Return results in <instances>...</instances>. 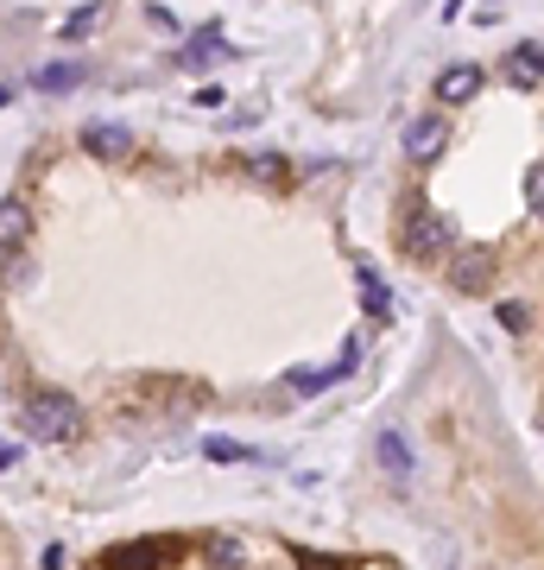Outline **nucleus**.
I'll use <instances>...</instances> for the list:
<instances>
[{"label":"nucleus","mask_w":544,"mask_h":570,"mask_svg":"<svg viewBox=\"0 0 544 570\" xmlns=\"http://www.w3.org/2000/svg\"><path fill=\"white\" fill-rule=\"evenodd\" d=\"M254 178H286V158H279V153H259L254 158Z\"/></svg>","instance_id":"obj_16"},{"label":"nucleus","mask_w":544,"mask_h":570,"mask_svg":"<svg viewBox=\"0 0 544 570\" xmlns=\"http://www.w3.org/2000/svg\"><path fill=\"white\" fill-rule=\"evenodd\" d=\"M443 248H449V222H443L437 209H412V216H406V254L431 260V254H443Z\"/></svg>","instance_id":"obj_2"},{"label":"nucleus","mask_w":544,"mask_h":570,"mask_svg":"<svg viewBox=\"0 0 544 570\" xmlns=\"http://www.w3.org/2000/svg\"><path fill=\"white\" fill-rule=\"evenodd\" d=\"M362 305H367L374 317H387V311H392V292H387V279H380L374 266H362Z\"/></svg>","instance_id":"obj_11"},{"label":"nucleus","mask_w":544,"mask_h":570,"mask_svg":"<svg viewBox=\"0 0 544 570\" xmlns=\"http://www.w3.org/2000/svg\"><path fill=\"white\" fill-rule=\"evenodd\" d=\"M500 324L519 337V330H525V305H500Z\"/></svg>","instance_id":"obj_19"},{"label":"nucleus","mask_w":544,"mask_h":570,"mask_svg":"<svg viewBox=\"0 0 544 570\" xmlns=\"http://www.w3.org/2000/svg\"><path fill=\"white\" fill-rule=\"evenodd\" d=\"M209 558H215V564H234V558H241V545H234V539H209Z\"/></svg>","instance_id":"obj_18"},{"label":"nucleus","mask_w":544,"mask_h":570,"mask_svg":"<svg viewBox=\"0 0 544 570\" xmlns=\"http://www.w3.org/2000/svg\"><path fill=\"white\" fill-rule=\"evenodd\" d=\"M488 279H493L488 254H463V260H456V285H463V292H475V285H488Z\"/></svg>","instance_id":"obj_12"},{"label":"nucleus","mask_w":544,"mask_h":570,"mask_svg":"<svg viewBox=\"0 0 544 570\" xmlns=\"http://www.w3.org/2000/svg\"><path fill=\"white\" fill-rule=\"evenodd\" d=\"M0 229H7V254H20V204H7V216H0Z\"/></svg>","instance_id":"obj_15"},{"label":"nucleus","mask_w":544,"mask_h":570,"mask_svg":"<svg viewBox=\"0 0 544 570\" xmlns=\"http://www.w3.org/2000/svg\"><path fill=\"white\" fill-rule=\"evenodd\" d=\"M507 83H519V89L544 83V45H513V57H507Z\"/></svg>","instance_id":"obj_6"},{"label":"nucleus","mask_w":544,"mask_h":570,"mask_svg":"<svg viewBox=\"0 0 544 570\" xmlns=\"http://www.w3.org/2000/svg\"><path fill=\"white\" fill-rule=\"evenodd\" d=\"M374 450H380V463H387V475H399V482H406V475H412V450H406V438H399V431H380V443H374Z\"/></svg>","instance_id":"obj_8"},{"label":"nucleus","mask_w":544,"mask_h":570,"mask_svg":"<svg viewBox=\"0 0 544 570\" xmlns=\"http://www.w3.org/2000/svg\"><path fill=\"white\" fill-rule=\"evenodd\" d=\"M96 20H102V13H96V7H82V13H70V20H64V39H70V45H77V39H89V32H96Z\"/></svg>","instance_id":"obj_14"},{"label":"nucleus","mask_w":544,"mask_h":570,"mask_svg":"<svg viewBox=\"0 0 544 570\" xmlns=\"http://www.w3.org/2000/svg\"><path fill=\"white\" fill-rule=\"evenodd\" d=\"M203 457L209 463H259L254 443H234V438H203Z\"/></svg>","instance_id":"obj_10"},{"label":"nucleus","mask_w":544,"mask_h":570,"mask_svg":"<svg viewBox=\"0 0 544 570\" xmlns=\"http://www.w3.org/2000/svg\"><path fill=\"white\" fill-rule=\"evenodd\" d=\"M153 558H178V545H171V539L114 545V551H108V570H153Z\"/></svg>","instance_id":"obj_3"},{"label":"nucleus","mask_w":544,"mask_h":570,"mask_svg":"<svg viewBox=\"0 0 544 570\" xmlns=\"http://www.w3.org/2000/svg\"><path fill=\"white\" fill-rule=\"evenodd\" d=\"M26 431H32V438H45V443L77 438V431H82L77 399H70V393H57V387H32L26 393Z\"/></svg>","instance_id":"obj_1"},{"label":"nucleus","mask_w":544,"mask_h":570,"mask_svg":"<svg viewBox=\"0 0 544 570\" xmlns=\"http://www.w3.org/2000/svg\"><path fill=\"white\" fill-rule=\"evenodd\" d=\"M77 77H82V64H77V57H64V64H45L32 83H38V89H70Z\"/></svg>","instance_id":"obj_13"},{"label":"nucleus","mask_w":544,"mask_h":570,"mask_svg":"<svg viewBox=\"0 0 544 570\" xmlns=\"http://www.w3.org/2000/svg\"><path fill=\"white\" fill-rule=\"evenodd\" d=\"M82 153H89V158H127L133 153V133L127 128H108V121H89V128H82Z\"/></svg>","instance_id":"obj_5"},{"label":"nucleus","mask_w":544,"mask_h":570,"mask_svg":"<svg viewBox=\"0 0 544 570\" xmlns=\"http://www.w3.org/2000/svg\"><path fill=\"white\" fill-rule=\"evenodd\" d=\"M468 96H481V64H449L437 77V102L443 108H463Z\"/></svg>","instance_id":"obj_4"},{"label":"nucleus","mask_w":544,"mask_h":570,"mask_svg":"<svg viewBox=\"0 0 544 570\" xmlns=\"http://www.w3.org/2000/svg\"><path fill=\"white\" fill-rule=\"evenodd\" d=\"M215 52H222V26L209 20V26H197L190 39H184V52H178V57H184V64H209Z\"/></svg>","instance_id":"obj_9"},{"label":"nucleus","mask_w":544,"mask_h":570,"mask_svg":"<svg viewBox=\"0 0 544 570\" xmlns=\"http://www.w3.org/2000/svg\"><path fill=\"white\" fill-rule=\"evenodd\" d=\"M525 197H532V209L544 216V158L532 165V178H525Z\"/></svg>","instance_id":"obj_17"},{"label":"nucleus","mask_w":544,"mask_h":570,"mask_svg":"<svg viewBox=\"0 0 544 570\" xmlns=\"http://www.w3.org/2000/svg\"><path fill=\"white\" fill-rule=\"evenodd\" d=\"M437 146H443V121H437V114H424V121L406 128V153H412V158H431Z\"/></svg>","instance_id":"obj_7"}]
</instances>
